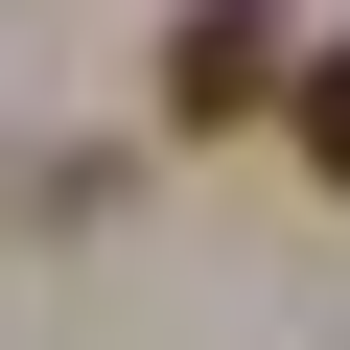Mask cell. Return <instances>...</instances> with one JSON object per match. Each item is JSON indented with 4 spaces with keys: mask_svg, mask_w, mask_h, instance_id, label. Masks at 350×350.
Returning <instances> with one entry per match:
<instances>
[{
    "mask_svg": "<svg viewBox=\"0 0 350 350\" xmlns=\"http://www.w3.org/2000/svg\"><path fill=\"white\" fill-rule=\"evenodd\" d=\"M163 117H187V140L280 117V0H187V24H163Z\"/></svg>",
    "mask_w": 350,
    "mask_h": 350,
    "instance_id": "obj_1",
    "label": "cell"
},
{
    "mask_svg": "<svg viewBox=\"0 0 350 350\" xmlns=\"http://www.w3.org/2000/svg\"><path fill=\"white\" fill-rule=\"evenodd\" d=\"M280 140H304V187H350V47H304V70H280Z\"/></svg>",
    "mask_w": 350,
    "mask_h": 350,
    "instance_id": "obj_2",
    "label": "cell"
}]
</instances>
